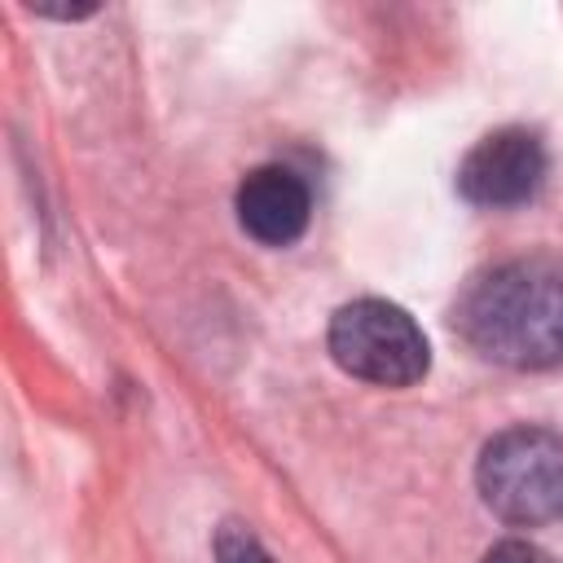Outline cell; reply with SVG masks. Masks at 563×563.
Segmentation results:
<instances>
[{"mask_svg": "<svg viewBox=\"0 0 563 563\" xmlns=\"http://www.w3.org/2000/svg\"><path fill=\"white\" fill-rule=\"evenodd\" d=\"M545 180V145L528 128L488 132L457 167V189L475 207H519Z\"/></svg>", "mask_w": 563, "mask_h": 563, "instance_id": "277c9868", "label": "cell"}, {"mask_svg": "<svg viewBox=\"0 0 563 563\" xmlns=\"http://www.w3.org/2000/svg\"><path fill=\"white\" fill-rule=\"evenodd\" d=\"M457 330L493 365H563V260L523 255L479 273L457 299Z\"/></svg>", "mask_w": 563, "mask_h": 563, "instance_id": "6da1fadb", "label": "cell"}, {"mask_svg": "<svg viewBox=\"0 0 563 563\" xmlns=\"http://www.w3.org/2000/svg\"><path fill=\"white\" fill-rule=\"evenodd\" d=\"M312 216L308 185L290 167H255L238 185V224L264 246H290Z\"/></svg>", "mask_w": 563, "mask_h": 563, "instance_id": "5b68a950", "label": "cell"}, {"mask_svg": "<svg viewBox=\"0 0 563 563\" xmlns=\"http://www.w3.org/2000/svg\"><path fill=\"white\" fill-rule=\"evenodd\" d=\"M475 479L484 506L515 528L563 519V435L545 427H510L484 444Z\"/></svg>", "mask_w": 563, "mask_h": 563, "instance_id": "7a4b0ae2", "label": "cell"}, {"mask_svg": "<svg viewBox=\"0 0 563 563\" xmlns=\"http://www.w3.org/2000/svg\"><path fill=\"white\" fill-rule=\"evenodd\" d=\"M216 563H273L268 550L238 523H224L216 532Z\"/></svg>", "mask_w": 563, "mask_h": 563, "instance_id": "8992f818", "label": "cell"}, {"mask_svg": "<svg viewBox=\"0 0 563 563\" xmlns=\"http://www.w3.org/2000/svg\"><path fill=\"white\" fill-rule=\"evenodd\" d=\"M484 563H554V559L532 541H501L484 554Z\"/></svg>", "mask_w": 563, "mask_h": 563, "instance_id": "52a82bcc", "label": "cell"}, {"mask_svg": "<svg viewBox=\"0 0 563 563\" xmlns=\"http://www.w3.org/2000/svg\"><path fill=\"white\" fill-rule=\"evenodd\" d=\"M330 356L343 374L374 387H409L427 374L431 347L413 317L387 299L343 303L330 321Z\"/></svg>", "mask_w": 563, "mask_h": 563, "instance_id": "3957f363", "label": "cell"}]
</instances>
